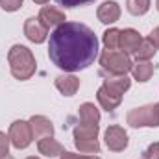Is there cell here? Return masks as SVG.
Returning a JSON list of instances; mask_svg holds the SVG:
<instances>
[{
    "label": "cell",
    "mask_w": 159,
    "mask_h": 159,
    "mask_svg": "<svg viewBox=\"0 0 159 159\" xmlns=\"http://www.w3.org/2000/svg\"><path fill=\"white\" fill-rule=\"evenodd\" d=\"M98 56V37L96 34L81 22H65L57 26L48 43L50 61L65 70L76 72L94 63Z\"/></svg>",
    "instance_id": "obj_1"
},
{
    "label": "cell",
    "mask_w": 159,
    "mask_h": 159,
    "mask_svg": "<svg viewBox=\"0 0 159 159\" xmlns=\"http://www.w3.org/2000/svg\"><path fill=\"white\" fill-rule=\"evenodd\" d=\"M7 63H9V70H11V76L15 80H30L35 74V69H37V63H35V57L32 54L30 48L22 46V44H13L7 52Z\"/></svg>",
    "instance_id": "obj_2"
},
{
    "label": "cell",
    "mask_w": 159,
    "mask_h": 159,
    "mask_svg": "<svg viewBox=\"0 0 159 159\" xmlns=\"http://www.w3.org/2000/svg\"><path fill=\"white\" fill-rule=\"evenodd\" d=\"M100 65L102 70L107 74H115V76H124L131 70L133 63L129 59L128 54L117 52V50H104L100 54Z\"/></svg>",
    "instance_id": "obj_3"
},
{
    "label": "cell",
    "mask_w": 159,
    "mask_h": 159,
    "mask_svg": "<svg viewBox=\"0 0 159 159\" xmlns=\"http://www.w3.org/2000/svg\"><path fill=\"white\" fill-rule=\"evenodd\" d=\"M126 122L131 128H157L159 126V113H157L156 104L143 106V107H135V109L128 111Z\"/></svg>",
    "instance_id": "obj_4"
},
{
    "label": "cell",
    "mask_w": 159,
    "mask_h": 159,
    "mask_svg": "<svg viewBox=\"0 0 159 159\" xmlns=\"http://www.w3.org/2000/svg\"><path fill=\"white\" fill-rule=\"evenodd\" d=\"M11 144L19 150H24L32 144L34 141V135H32V128H30V122L26 120H15L11 126H9V133H7Z\"/></svg>",
    "instance_id": "obj_5"
},
{
    "label": "cell",
    "mask_w": 159,
    "mask_h": 159,
    "mask_svg": "<svg viewBox=\"0 0 159 159\" xmlns=\"http://www.w3.org/2000/svg\"><path fill=\"white\" fill-rule=\"evenodd\" d=\"M128 133L124 131V128L120 126H109L106 129V144L111 152H122L128 148Z\"/></svg>",
    "instance_id": "obj_6"
},
{
    "label": "cell",
    "mask_w": 159,
    "mask_h": 159,
    "mask_svg": "<svg viewBox=\"0 0 159 159\" xmlns=\"http://www.w3.org/2000/svg\"><path fill=\"white\" fill-rule=\"evenodd\" d=\"M96 98H98V104H100L106 111L117 109L120 106V102H122V94H120L119 91L111 89L107 83H102V87H100L98 93H96Z\"/></svg>",
    "instance_id": "obj_7"
},
{
    "label": "cell",
    "mask_w": 159,
    "mask_h": 159,
    "mask_svg": "<svg viewBox=\"0 0 159 159\" xmlns=\"http://www.w3.org/2000/svg\"><path fill=\"white\" fill-rule=\"evenodd\" d=\"M37 19L41 20V24H43L44 28H48V30H50V28H57V26H61V24L67 22L65 13H63L61 9H57V7H52V6L41 7Z\"/></svg>",
    "instance_id": "obj_8"
},
{
    "label": "cell",
    "mask_w": 159,
    "mask_h": 159,
    "mask_svg": "<svg viewBox=\"0 0 159 159\" xmlns=\"http://www.w3.org/2000/svg\"><path fill=\"white\" fill-rule=\"evenodd\" d=\"M24 35L32 41V43L41 44V43H44L46 37H48V28H44V26L41 24L39 19L30 17V19H26V22H24Z\"/></svg>",
    "instance_id": "obj_9"
},
{
    "label": "cell",
    "mask_w": 159,
    "mask_h": 159,
    "mask_svg": "<svg viewBox=\"0 0 159 159\" xmlns=\"http://www.w3.org/2000/svg\"><path fill=\"white\" fill-rule=\"evenodd\" d=\"M141 43H143V37H141V34L137 32V30H133V28H126V30H120V44L119 48L124 50V54H135L137 50H139V46H141Z\"/></svg>",
    "instance_id": "obj_10"
},
{
    "label": "cell",
    "mask_w": 159,
    "mask_h": 159,
    "mask_svg": "<svg viewBox=\"0 0 159 159\" xmlns=\"http://www.w3.org/2000/svg\"><path fill=\"white\" fill-rule=\"evenodd\" d=\"M28 122H30L34 139H39L41 141V139H44V137H52V135H54V126H52V122L46 119V117H43V115H34Z\"/></svg>",
    "instance_id": "obj_11"
},
{
    "label": "cell",
    "mask_w": 159,
    "mask_h": 159,
    "mask_svg": "<svg viewBox=\"0 0 159 159\" xmlns=\"http://www.w3.org/2000/svg\"><path fill=\"white\" fill-rule=\"evenodd\" d=\"M96 17L104 24H113V22H117L120 19V6L117 2H113V0H107V2L98 6Z\"/></svg>",
    "instance_id": "obj_12"
},
{
    "label": "cell",
    "mask_w": 159,
    "mask_h": 159,
    "mask_svg": "<svg viewBox=\"0 0 159 159\" xmlns=\"http://www.w3.org/2000/svg\"><path fill=\"white\" fill-rule=\"evenodd\" d=\"M56 87L65 96H74L80 89V80L72 74H61L56 78Z\"/></svg>",
    "instance_id": "obj_13"
},
{
    "label": "cell",
    "mask_w": 159,
    "mask_h": 159,
    "mask_svg": "<svg viewBox=\"0 0 159 159\" xmlns=\"http://www.w3.org/2000/svg\"><path fill=\"white\" fill-rule=\"evenodd\" d=\"M37 150H39V154L46 156V157H57V156H61V154L65 152L63 144H61L59 141H56L54 137H44V139H41L39 143H37Z\"/></svg>",
    "instance_id": "obj_14"
},
{
    "label": "cell",
    "mask_w": 159,
    "mask_h": 159,
    "mask_svg": "<svg viewBox=\"0 0 159 159\" xmlns=\"http://www.w3.org/2000/svg\"><path fill=\"white\" fill-rule=\"evenodd\" d=\"M131 74H133V78L137 80V81L144 83V81H148V80L152 78V74H154V65H152L150 61L137 59V63L131 67Z\"/></svg>",
    "instance_id": "obj_15"
},
{
    "label": "cell",
    "mask_w": 159,
    "mask_h": 159,
    "mask_svg": "<svg viewBox=\"0 0 159 159\" xmlns=\"http://www.w3.org/2000/svg\"><path fill=\"white\" fill-rule=\"evenodd\" d=\"M102 76H104V83H107L111 89H115V91H119L120 94H124L129 87H131V80L128 78L126 74L124 76H115V74H107V72H104L102 70Z\"/></svg>",
    "instance_id": "obj_16"
},
{
    "label": "cell",
    "mask_w": 159,
    "mask_h": 159,
    "mask_svg": "<svg viewBox=\"0 0 159 159\" xmlns=\"http://www.w3.org/2000/svg\"><path fill=\"white\" fill-rule=\"evenodd\" d=\"M80 122L81 124H98L100 122V111L94 104L85 102L80 106Z\"/></svg>",
    "instance_id": "obj_17"
},
{
    "label": "cell",
    "mask_w": 159,
    "mask_h": 159,
    "mask_svg": "<svg viewBox=\"0 0 159 159\" xmlns=\"http://www.w3.org/2000/svg\"><path fill=\"white\" fill-rule=\"evenodd\" d=\"M98 124H78L74 128V139L80 141H94L98 137Z\"/></svg>",
    "instance_id": "obj_18"
},
{
    "label": "cell",
    "mask_w": 159,
    "mask_h": 159,
    "mask_svg": "<svg viewBox=\"0 0 159 159\" xmlns=\"http://www.w3.org/2000/svg\"><path fill=\"white\" fill-rule=\"evenodd\" d=\"M102 41H104L106 50H117L120 44V30H117V28L106 30L104 35H102Z\"/></svg>",
    "instance_id": "obj_19"
},
{
    "label": "cell",
    "mask_w": 159,
    "mask_h": 159,
    "mask_svg": "<svg viewBox=\"0 0 159 159\" xmlns=\"http://www.w3.org/2000/svg\"><path fill=\"white\" fill-rule=\"evenodd\" d=\"M126 9L131 15L141 17L150 9V0H126Z\"/></svg>",
    "instance_id": "obj_20"
},
{
    "label": "cell",
    "mask_w": 159,
    "mask_h": 159,
    "mask_svg": "<svg viewBox=\"0 0 159 159\" xmlns=\"http://www.w3.org/2000/svg\"><path fill=\"white\" fill-rule=\"evenodd\" d=\"M156 52H157V48L152 44V41H150V39H143L141 46H139V50L135 52V56H137V59L150 61V57H154V56H156Z\"/></svg>",
    "instance_id": "obj_21"
},
{
    "label": "cell",
    "mask_w": 159,
    "mask_h": 159,
    "mask_svg": "<svg viewBox=\"0 0 159 159\" xmlns=\"http://www.w3.org/2000/svg\"><path fill=\"white\" fill-rule=\"evenodd\" d=\"M74 144L81 154H98L100 152V143L98 139L94 141H80V139H74Z\"/></svg>",
    "instance_id": "obj_22"
},
{
    "label": "cell",
    "mask_w": 159,
    "mask_h": 159,
    "mask_svg": "<svg viewBox=\"0 0 159 159\" xmlns=\"http://www.w3.org/2000/svg\"><path fill=\"white\" fill-rule=\"evenodd\" d=\"M24 4V0H0V7L4 11H17L20 9Z\"/></svg>",
    "instance_id": "obj_23"
},
{
    "label": "cell",
    "mask_w": 159,
    "mask_h": 159,
    "mask_svg": "<svg viewBox=\"0 0 159 159\" xmlns=\"http://www.w3.org/2000/svg\"><path fill=\"white\" fill-rule=\"evenodd\" d=\"M143 159H159V143H152V144L144 150Z\"/></svg>",
    "instance_id": "obj_24"
},
{
    "label": "cell",
    "mask_w": 159,
    "mask_h": 159,
    "mask_svg": "<svg viewBox=\"0 0 159 159\" xmlns=\"http://www.w3.org/2000/svg\"><path fill=\"white\" fill-rule=\"evenodd\" d=\"M59 6L63 7H78V6H85V4H91L94 0H56Z\"/></svg>",
    "instance_id": "obj_25"
},
{
    "label": "cell",
    "mask_w": 159,
    "mask_h": 159,
    "mask_svg": "<svg viewBox=\"0 0 159 159\" xmlns=\"http://www.w3.org/2000/svg\"><path fill=\"white\" fill-rule=\"evenodd\" d=\"M9 143H11L9 137L0 131V156H7V152H9Z\"/></svg>",
    "instance_id": "obj_26"
},
{
    "label": "cell",
    "mask_w": 159,
    "mask_h": 159,
    "mask_svg": "<svg viewBox=\"0 0 159 159\" xmlns=\"http://www.w3.org/2000/svg\"><path fill=\"white\" fill-rule=\"evenodd\" d=\"M61 159H100L98 156H78V154H72V152H63Z\"/></svg>",
    "instance_id": "obj_27"
},
{
    "label": "cell",
    "mask_w": 159,
    "mask_h": 159,
    "mask_svg": "<svg viewBox=\"0 0 159 159\" xmlns=\"http://www.w3.org/2000/svg\"><path fill=\"white\" fill-rule=\"evenodd\" d=\"M148 39L152 41V44H154L156 48H159V26H157V28H154V30L150 32V35H148Z\"/></svg>",
    "instance_id": "obj_28"
},
{
    "label": "cell",
    "mask_w": 159,
    "mask_h": 159,
    "mask_svg": "<svg viewBox=\"0 0 159 159\" xmlns=\"http://www.w3.org/2000/svg\"><path fill=\"white\" fill-rule=\"evenodd\" d=\"M34 2H35V4H41V6H43V4H46L48 0H34Z\"/></svg>",
    "instance_id": "obj_29"
},
{
    "label": "cell",
    "mask_w": 159,
    "mask_h": 159,
    "mask_svg": "<svg viewBox=\"0 0 159 159\" xmlns=\"http://www.w3.org/2000/svg\"><path fill=\"white\" fill-rule=\"evenodd\" d=\"M0 159H15V157H13V156H9V154H7V156H0Z\"/></svg>",
    "instance_id": "obj_30"
},
{
    "label": "cell",
    "mask_w": 159,
    "mask_h": 159,
    "mask_svg": "<svg viewBox=\"0 0 159 159\" xmlns=\"http://www.w3.org/2000/svg\"><path fill=\"white\" fill-rule=\"evenodd\" d=\"M156 7H157V11H159V0H157V2H156Z\"/></svg>",
    "instance_id": "obj_31"
},
{
    "label": "cell",
    "mask_w": 159,
    "mask_h": 159,
    "mask_svg": "<svg viewBox=\"0 0 159 159\" xmlns=\"http://www.w3.org/2000/svg\"><path fill=\"white\" fill-rule=\"evenodd\" d=\"M156 107H157V113H159V102H157V104H156Z\"/></svg>",
    "instance_id": "obj_32"
},
{
    "label": "cell",
    "mask_w": 159,
    "mask_h": 159,
    "mask_svg": "<svg viewBox=\"0 0 159 159\" xmlns=\"http://www.w3.org/2000/svg\"><path fill=\"white\" fill-rule=\"evenodd\" d=\"M26 159H39V157H26Z\"/></svg>",
    "instance_id": "obj_33"
}]
</instances>
